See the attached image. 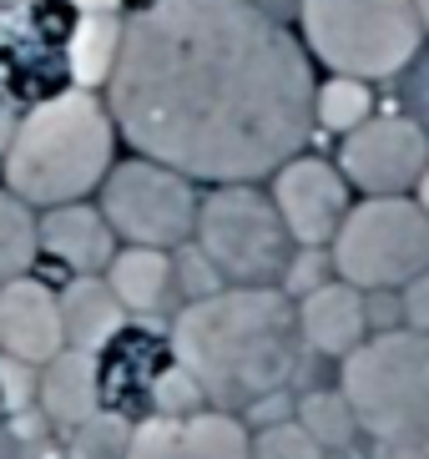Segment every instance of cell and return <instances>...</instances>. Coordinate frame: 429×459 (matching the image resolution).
<instances>
[{
	"mask_svg": "<svg viewBox=\"0 0 429 459\" xmlns=\"http://www.w3.org/2000/svg\"><path fill=\"white\" fill-rule=\"evenodd\" d=\"M313 71L248 0H152L121 30L107 111L142 157L202 182L273 177L313 132Z\"/></svg>",
	"mask_w": 429,
	"mask_h": 459,
	"instance_id": "6da1fadb",
	"label": "cell"
},
{
	"mask_svg": "<svg viewBox=\"0 0 429 459\" xmlns=\"http://www.w3.org/2000/svg\"><path fill=\"white\" fill-rule=\"evenodd\" d=\"M167 349L213 409H253L293 378L298 313L278 288H217L177 313Z\"/></svg>",
	"mask_w": 429,
	"mask_h": 459,
	"instance_id": "7a4b0ae2",
	"label": "cell"
},
{
	"mask_svg": "<svg viewBox=\"0 0 429 459\" xmlns=\"http://www.w3.org/2000/svg\"><path fill=\"white\" fill-rule=\"evenodd\" d=\"M117 122L86 86L61 91L21 117L5 147V187L31 207L81 203L111 172Z\"/></svg>",
	"mask_w": 429,
	"mask_h": 459,
	"instance_id": "3957f363",
	"label": "cell"
},
{
	"mask_svg": "<svg viewBox=\"0 0 429 459\" xmlns=\"http://www.w3.org/2000/svg\"><path fill=\"white\" fill-rule=\"evenodd\" d=\"M344 399L359 429L384 445H425L429 439V333L390 328V333L344 353Z\"/></svg>",
	"mask_w": 429,
	"mask_h": 459,
	"instance_id": "277c9868",
	"label": "cell"
},
{
	"mask_svg": "<svg viewBox=\"0 0 429 459\" xmlns=\"http://www.w3.org/2000/svg\"><path fill=\"white\" fill-rule=\"evenodd\" d=\"M419 36L415 0H303V41L338 76H394L415 61Z\"/></svg>",
	"mask_w": 429,
	"mask_h": 459,
	"instance_id": "5b68a950",
	"label": "cell"
},
{
	"mask_svg": "<svg viewBox=\"0 0 429 459\" xmlns=\"http://www.w3.org/2000/svg\"><path fill=\"white\" fill-rule=\"evenodd\" d=\"M334 268L363 293H390L429 273V212L409 197H363L334 232Z\"/></svg>",
	"mask_w": 429,
	"mask_h": 459,
	"instance_id": "8992f818",
	"label": "cell"
},
{
	"mask_svg": "<svg viewBox=\"0 0 429 459\" xmlns=\"http://www.w3.org/2000/svg\"><path fill=\"white\" fill-rule=\"evenodd\" d=\"M197 247L232 288H268L288 268V228L253 182H223L197 203Z\"/></svg>",
	"mask_w": 429,
	"mask_h": 459,
	"instance_id": "52a82bcc",
	"label": "cell"
},
{
	"mask_svg": "<svg viewBox=\"0 0 429 459\" xmlns=\"http://www.w3.org/2000/svg\"><path fill=\"white\" fill-rule=\"evenodd\" d=\"M101 217L132 247H182L197 228V192L192 177L136 157L101 177Z\"/></svg>",
	"mask_w": 429,
	"mask_h": 459,
	"instance_id": "ba28073f",
	"label": "cell"
},
{
	"mask_svg": "<svg viewBox=\"0 0 429 459\" xmlns=\"http://www.w3.org/2000/svg\"><path fill=\"white\" fill-rule=\"evenodd\" d=\"M344 177L369 197H399L404 187H415L429 167V136L409 117H369L344 136Z\"/></svg>",
	"mask_w": 429,
	"mask_h": 459,
	"instance_id": "9c48e42d",
	"label": "cell"
},
{
	"mask_svg": "<svg viewBox=\"0 0 429 459\" xmlns=\"http://www.w3.org/2000/svg\"><path fill=\"white\" fill-rule=\"evenodd\" d=\"M273 207L298 247L334 243V232L349 217V177L319 157H288L273 172Z\"/></svg>",
	"mask_w": 429,
	"mask_h": 459,
	"instance_id": "30bf717a",
	"label": "cell"
},
{
	"mask_svg": "<svg viewBox=\"0 0 429 459\" xmlns=\"http://www.w3.org/2000/svg\"><path fill=\"white\" fill-rule=\"evenodd\" d=\"M127 459H253V439L223 409L157 414L132 429Z\"/></svg>",
	"mask_w": 429,
	"mask_h": 459,
	"instance_id": "8fae6325",
	"label": "cell"
},
{
	"mask_svg": "<svg viewBox=\"0 0 429 459\" xmlns=\"http://www.w3.org/2000/svg\"><path fill=\"white\" fill-rule=\"evenodd\" d=\"M66 349V324H61V298L36 278H11L0 283V353L40 368Z\"/></svg>",
	"mask_w": 429,
	"mask_h": 459,
	"instance_id": "7c38bea8",
	"label": "cell"
},
{
	"mask_svg": "<svg viewBox=\"0 0 429 459\" xmlns=\"http://www.w3.org/2000/svg\"><path fill=\"white\" fill-rule=\"evenodd\" d=\"M40 247L56 263H66L76 278H92V273H107V263L117 257V232L96 207L61 203L46 207V217H40Z\"/></svg>",
	"mask_w": 429,
	"mask_h": 459,
	"instance_id": "4fadbf2b",
	"label": "cell"
},
{
	"mask_svg": "<svg viewBox=\"0 0 429 459\" xmlns=\"http://www.w3.org/2000/svg\"><path fill=\"white\" fill-rule=\"evenodd\" d=\"M363 328H369V313H363V288L354 283H319L313 293H303V308H298V338H309L319 353H354L363 343Z\"/></svg>",
	"mask_w": 429,
	"mask_h": 459,
	"instance_id": "5bb4252c",
	"label": "cell"
},
{
	"mask_svg": "<svg viewBox=\"0 0 429 459\" xmlns=\"http://www.w3.org/2000/svg\"><path fill=\"white\" fill-rule=\"evenodd\" d=\"M36 399L56 424H92L101 414V359L81 349H61L36 374Z\"/></svg>",
	"mask_w": 429,
	"mask_h": 459,
	"instance_id": "9a60e30c",
	"label": "cell"
},
{
	"mask_svg": "<svg viewBox=\"0 0 429 459\" xmlns=\"http://www.w3.org/2000/svg\"><path fill=\"white\" fill-rule=\"evenodd\" d=\"M61 324H66V349L101 353L111 338L127 328V308L117 303V293L107 288V278H76L61 293Z\"/></svg>",
	"mask_w": 429,
	"mask_h": 459,
	"instance_id": "2e32d148",
	"label": "cell"
},
{
	"mask_svg": "<svg viewBox=\"0 0 429 459\" xmlns=\"http://www.w3.org/2000/svg\"><path fill=\"white\" fill-rule=\"evenodd\" d=\"M107 288L127 313H157L172 288V257L167 247H121L107 263Z\"/></svg>",
	"mask_w": 429,
	"mask_h": 459,
	"instance_id": "e0dca14e",
	"label": "cell"
},
{
	"mask_svg": "<svg viewBox=\"0 0 429 459\" xmlns=\"http://www.w3.org/2000/svg\"><path fill=\"white\" fill-rule=\"evenodd\" d=\"M121 21L117 15H81L76 30H71L66 41V66L76 76V86H107L111 82V66H117L121 56Z\"/></svg>",
	"mask_w": 429,
	"mask_h": 459,
	"instance_id": "ac0fdd59",
	"label": "cell"
},
{
	"mask_svg": "<svg viewBox=\"0 0 429 459\" xmlns=\"http://www.w3.org/2000/svg\"><path fill=\"white\" fill-rule=\"evenodd\" d=\"M40 222L31 217V203H21L11 187H0V283H11L36 263Z\"/></svg>",
	"mask_w": 429,
	"mask_h": 459,
	"instance_id": "d6986e66",
	"label": "cell"
},
{
	"mask_svg": "<svg viewBox=\"0 0 429 459\" xmlns=\"http://www.w3.org/2000/svg\"><path fill=\"white\" fill-rule=\"evenodd\" d=\"M374 117V96H369V82L359 76H328V82L313 91V122L328 126V132H344L349 136L354 126H363Z\"/></svg>",
	"mask_w": 429,
	"mask_h": 459,
	"instance_id": "ffe728a7",
	"label": "cell"
},
{
	"mask_svg": "<svg viewBox=\"0 0 429 459\" xmlns=\"http://www.w3.org/2000/svg\"><path fill=\"white\" fill-rule=\"evenodd\" d=\"M298 424H303L323 449H344L354 439V429H359V419H354L344 389L338 394H309V399L298 404Z\"/></svg>",
	"mask_w": 429,
	"mask_h": 459,
	"instance_id": "44dd1931",
	"label": "cell"
},
{
	"mask_svg": "<svg viewBox=\"0 0 429 459\" xmlns=\"http://www.w3.org/2000/svg\"><path fill=\"white\" fill-rule=\"evenodd\" d=\"M253 459H323V445L303 424H283L278 419L253 439Z\"/></svg>",
	"mask_w": 429,
	"mask_h": 459,
	"instance_id": "7402d4cb",
	"label": "cell"
},
{
	"mask_svg": "<svg viewBox=\"0 0 429 459\" xmlns=\"http://www.w3.org/2000/svg\"><path fill=\"white\" fill-rule=\"evenodd\" d=\"M152 399H157L162 414H197V409L207 404V399H202V389H197V378H192L182 364L162 368V374L152 378Z\"/></svg>",
	"mask_w": 429,
	"mask_h": 459,
	"instance_id": "603a6c76",
	"label": "cell"
},
{
	"mask_svg": "<svg viewBox=\"0 0 429 459\" xmlns=\"http://www.w3.org/2000/svg\"><path fill=\"white\" fill-rule=\"evenodd\" d=\"M36 374L40 368L21 364V359H11V353H0V404L26 409L31 399H36Z\"/></svg>",
	"mask_w": 429,
	"mask_h": 459,
	"instance_id": "cb8c5ba5",
	"label": "cell"
},
{
	"mask_svg": "<svg viewBox=\"0 0 429 459\" xmlns=\"http://www.w3.org/2000/svg\"><path fill=\"white\" fill-rule=\"evenodd\" d=\"M182 268H188L182 278H188V293H192V298L217 293V278H223V273L207 263V253H202V247H188V253H182Z\"/></svg>",
	"mask_w": 429,
	"mask_h": 459,
	"instance_id": "d4e9b609",
	"label": "cell"
},
{
	"mask_svg": "<svg viewBox=\"0 0 429 459\" xmlns=\"http://www.w3.org/2000/svg\"><path fill=\"white\" fill-rule=\"evenodd\" d=\"M404 318H409V328L429 333V273L404 283Z\"/></svg>",
	"mask_w": 429,
	"mask_h": 459,
	"instance_id": "484cf974",
	"label": "cell"
},
{
	"mask_svg": "<svg viewBox=\"0 0 429 459\" xmlns=\"http://www.w3.org/2000/svg\"><path fill=\"white\" fill-rule=\"evenodd\" d=\"M313 268H319V247H303L293 263V273H283V288H293V293H313Z\"/></svg>",
	"mask_w": 429,
	"mask_h": 459,
	"instance_id": "4316f807",
	"label": "cell"
},
{
	"mask_svg": "<svg viewBox=\"0 0 429 459\" xmlns=\"http://www.w3.org/2000/svg\"><path fill=\"white\" fill-rule=\"evenodd\" d=\"M71 5H76L81 15H111L121 5V0H71Z\"/></svg>",
	"mask_w": 429,
	"mask_h": 459,
	"instance_id": "83f0119b",
	"label": "cell"
},
{
	"mask_svg": "<svg viewBox=\"0 0 429 459\" xmlns=\"http://www.w3.org/2000/svg\"><path fill=\"white\" fill-rule=\"evenodd\" d=\"M415 187H419V207H425V212H429V167H425V177H419Z\"/></svg>",
	"mask_w": 429,
	"mask_h": 459,
	"instance_id": "f1b7e54d",
	"label": "cell"
},
{
	"mask_svg": "<svg viewBox=\"0 0 429 459\" xmlns=\"http://www.w3.org/2000/svg\"><path fill=\"white\" fill-rule=\"evenodd\" d=\"M415 11H419V26L429 30V0H415Z\"/></svg>",
	"mask_w": 429,
	"mask_h": 459,
	"instance_id": "f546056e",
	"label": "cell"
}]
</instances>
